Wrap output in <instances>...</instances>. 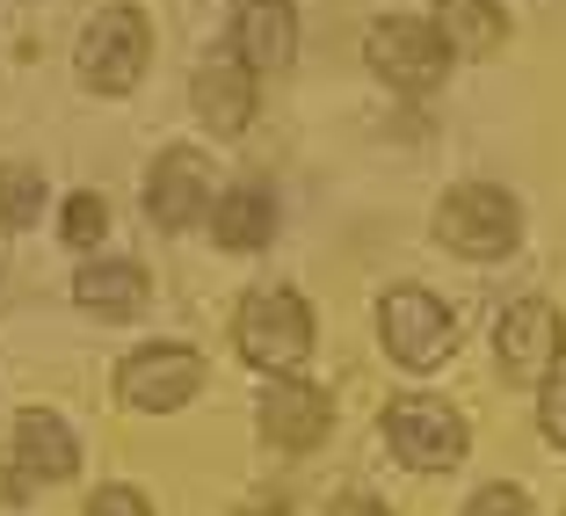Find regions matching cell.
Returning <instances> with one entry per match:
<instances>
[{
    "instance_id": "obj_6",
    "label": "cell",
    "mask_w": 566,
    "mask_h": 516,
    "mask_svg": "<svg viewBox=\"0 0 566 516\" xmlns=\"http://www.w3.org/2000/svg\"><path fill=\"white\" fill-rule=\"evenodd\" d=\"M364 51H370V73L392 81L400 95H421V87H436L450 73V51L436 37V22H415V16H385L364 37Z\"/></svg>"
},
{
    "instance_id": "obj_11",
    "label": "cell",
    "mask_w": 566,
    "mask_h": 516,
    "mask_svg": "<svg viewBox=\"0 0 566 516\" xmlns=\"http://www.w3.org/2000/svg\"><path fill=\"white\" fill-rule=\"evenodd\" d=\"M189 102H197V117L211 124V132H248L254 73L240 66V59H211V66H197V81H189Z\"/></svg>"
},
{
    "instance_id": "obj_1",
    "label": "cell",
    "mask_w": 566,
    "mask_h": 516,
    "mask_svg": "<svg viewBox=\"0 0 566 516\" xmlns=\"http://www.w3.org/2000/svg\"><path fill=\"white\" fill-rule=\"evenodd\" d=\"M436 240L458 255H472V262H501V255L523 240V211L509 189L494 183H465V189H450L443 204H436Z\"/></svg>"
},
{
    "instance_id": "obj_23",
    "label": "cell",
    "mask_w": 566,
    "mask_h": 516,
    "mask_svg": "<svg viewBox=\"0 0 566 516\" xmlns=\"http://www.w3.org/2000/svg\"><path fill=\"white\" fill-rule=\"evenodd\" d=\"M254 516H276V509H254Z\"/></svg>"
},
{
    "instance_id": "obj_5",
    "label": "cell",
    "mask_w": 566,
    "mask_h": 516,
    "mask_svg": "<svg viewBox=\"0 0 566 516\" xmlns=\"http://www.w3.org/2000/svg\"><path fill=\"white\" fill-rule=\"evenodd\" d=\"M385 444L400 451L407 466L436 473V466H458V458H465L472 430H465V415H458V407L415 393V400H392V407H385Z\"/></svg>"
},
{
    "instance_id": "obj_3",
    "label": "cell",
    "mask_w": 566,
    "mask_h": 516,
    "mask_svg": "<svg viewBox=\"0 0 566 516\" xmlns=\"http://www.w3.org/2000/svg\"><path fill=\"white\" fill-rule=\"evenodd\" d=\"M146 51H153V30L138 8H102L95 22L81 30V51H73V66L95 95H132L138 73H146Z\"/></svg>"
},
{
    "instance_id": "obj_22",
    "label": "cell",
    "mask_w": 566,
    "mask_h": 516,
    "mask_svg": "<svg viewBox=\"0 0 566 516\" xmlns=\"http://www.w3.org/2000/svg\"><path fill=\"white\" fill-rule=\"evenodd\" d=\"M334 516H392V509H378V502H364V495H349V502H334Z\"/></svg>"
},
{
    "instance_id": "obj_21",
    "label": "cell",
    "mask_w": 566,
    "mask_h": 516,
    "mask_svg": "<svg viewBox=\"0 0 566 516\" xmlns=\"http://www.w3.org/2000/svg\"><path fill=\"white\" fill-rule=\"evenodd\" d=\"M537 430H545L552 444L566 451V379H559V385H545V400H537Z\"/></svg>"
},
{
    "instance_id": "obj_17",
    "label": "cell",
    "mask_w": 566,
    "mask_h": 516,
    "mask_svg": "<svg viewBox=\"0 0 566 516\" xmlns=\"http://www.w3.org/2000/svg\"><path fill=\"white\" fill-rule=\"evenodd\" d=\"M36 211H44V175L22 161L0 167V234H22V226H36Z\"/></svg>"
},
{
    "instance_id": "obj_19",
    "label": "cell",
    "mask_w": 566,
    "mask_h": 516,
    "mask_svg": "<svg viewBox=\"0 0 566 516\" xmlns=\"http://www.w3.org/2000/svg\"><path fill=\"white\" fill-rule=\"evenodd\" d=\"M465 516H531V502H523V487H480Z\"/></svg>"
},
{
    "instance_id": "obj_12",
    "label": "cell",
    "mask_w": 566,
    "mask_h": 516,
    "mask_svg": "<svg viewBox=\"0 0 566 516\" xmlns=\"http://www.w3.org/2000/svg\"><path fill=\"white\" fill-rule=\"evenodd\" d=\"M15 466L30 473V481H73V473H81V444H73V430L59 415L30 407V415L15 422Z\"/></svg>"
},
{
    "instance_id": "obj_8",
    "label": "cell",
    "mask_w": 566,
    "mask_h": 516,
    "mask_svg": "<svg viewBox=\"0 0 566 516\" xmlns=\"http://www.w3.org/2000/svg\"><path fill=\"white\" fill-rule=\"evenodd\" d=\"M494 350H501V371H509V379L545 385L552 371H559V357H566V320L552 313L545 299H523V306H509V313H501Z\"/></svg>"
},
{
    "instance_id": "obj_10",
    "label": "cell",
    "mask_w": 566,
    "mask_h": 516,
    "mask_svg": "<svg viewBox=\"0 0 566 516\" xmlns=\"http://www.w3.org/2000/svg\"><path fill=\"white\" fill-rule=\"evenodd\" d=\"M146 211H153V226H197L203 211H211V175H203V153H160L153 161V175H146Z\"/></svg>"
},
{
    "instance_id": "obj_20",
    "label": "cell",
    "mask_w": 566,
    "mask_h": 516,
    "mask_svg": "<svg viewBox=\"0 0 566 516\" xmlns=\"http://www.w3.org/2000/svg\"><path fill=\"white\" fill-rule=\"evenodd\" d=\"M87 516H153V502L138 495V487H102V495L87 502Z\"/></svg>"
},
{
    "instance_id": "obj_9",
    "label": "cell",
    "mask_w": 566,
    "mask_h": 516,
    "mask_svg": "<svg viewBox=\"0 0 566 516\" xmlns=\"http://www.w3.org/2000/svg\"><path fill=\"white\" fill-rule=\"evenodd\" d=\"M262 436L269 444H283V451H313L319 436L334 430V400L319 393V385H305V379H276L262 393Z\"/></svg>"
},
{
    "instance_id": "obj_2",
    "label": "cell",
    "mask_w": 566,
    "mask_h": 516,
    "mask_svg": "<svg viewBox=\"0 0 566 516\" xmlns=\"http://www.w3.org/2000/svg\"><path fill=\"white\" fill-rule=\"evenodd\" d=\"M305 350H313V306L298 291H283V283L248 291V306H240V357L283 379V371L305 364Z\"/></svg>"
},
{
    "instance_id": "obj_15",
    "label": "cell",
    "mask_w": 566,
    "mask_h": 516,
    "mask_svg": "<svg viewBox=\"0 0 566 516\" xmlns=\"http://www.w3.org/2000/svg\"><path fill=\"white\" fill-rule=\"evenodd\" d=\"M73 299L81 313H102V320H132L146 306V269L138 262H87L73 277Z\"/></svg>"
},
{
    "instance_id": "obj_16",
    "label": "cell",
    "mask_w": 566,
    "mask_h": 516,
    "mask_svg": "<svg viewBox=\"0 0 566 516\" xmlns=\"http://www.w3.org/2000/svg\"><path fill=\"white\" fill-rule=\"evenodd\" d=\"M211 234L218 248H269V234H276V204H269V189H226V197L211 204Z\"/></svg>"
},
{
    "instance_id": "obj_14",
    "label": "cell",
    "mask_w": 566,
    "mask_h": 516,
    "mask_svg": "<svg viewBox=\"0 0 566 516\" xmlns=\"http://www.w3.org/2000/svg\"><path fill=\"white\" fill-rule=\"evenodd\" d=\"M240 66H291V51H298V22H291V0H248L240 8Z\"/></svg>"
},
{
    "instance_id": "obj_7",
    "label": "cell",
    "mask_w": 566,
    "mask_h": 516,
    "mask_svg": "<svg viewBox=\"0 0 566 516\" xmlns=\"http://www.w3.org/2000/svg\"><path fill=\"white\" fill-rule=\"evenodd\" d=\"M203 385V364L197 350H182V342H153V350H132L117 371V393L124 407H138V415H167V407H182V400H197Z\"/></svg>"
},
{
    "instance_id": "obj_13",
    "label": "cell",
    "mask_w": 566,
    "mask_h": 516,
    "mask_svg": "<svg viewBox=\"0 0 566 516\" xmlns=\"http://www.w3.org/2000/svg\"><path fill=\"white\" fill-rule=\"evenodd\" d=\"M436 37H443V51H458V59H494V51L509 44V8H501V0H443V8H436Z\"/></svg>"
},
{
    "instance_id": "obj_18",
    "label": "cell",
    "mask_w": 566,
    "mask_h": 516,
    "mask_svg": "<svg viewBox=\"0 0 566 516\" xmlns=\"http://www.w3.org/2000/svg\"><path fill=\"white\" fill-rule=\"evenodd\" d=\"M59 234H66L73 248H95V240L109 234V197H95V189L66 197V211H59Z\"/></svg>"
},
{
    "instance_id": "obj_4",
    "label": "cell",
    "mask_w": 566,
    "mask_h": 516,
    "mask_svg": "<svg viewBox=\"0 0 566 516\" xmlns=\"http://www.w3.org/2000/svg\"><path fill=\"white\" fill-rule=\"evenodd\" d=\"M378 334H385V350H392V364L436 371L450 357V342H458V320H450L443 299L400 283V291H385V306H378Z\"/></svg>"
}]
</instances>
